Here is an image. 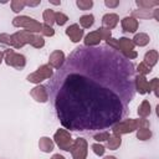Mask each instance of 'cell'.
<instances>
[{
  "label": "cell",
  "instance_id": "obj_1",
  "mask_svg": "<svg viewBox=\"0 0 159 159\" xmlns=\"http://www.w3.org/2000/svg\"><path fill=\"white\" fill-rule=\"evenodd\" d=\"M135 67L107 45L76 47L48 80V97L65 129L91 132L113 127L135 96Z\"/></svg>",
  "mask_w": 159,
  "mask_h": 159
},
{
  "label": "cell",
  "instance_id": "obj_2",
  "mask_svg": "<svg viewBox=\"0 0 159 159\" xmlns=\"http://www.w3.org/2000/svg\"><path fill=\"white\" fill-rule=\"evenodd\" d=\"M106 45L117 52H119L123 57L127 60H134L138 57V52L134 50L135 46L132 42V39L128 37H119V39H113L111 37L108 41H106Z\"/></svg>",
  "mask_w": 159,
  "mask_h": 159
},
{
  "label": "cell",
  "instance_id": "obj_3",
  "mask_svg": "<svg viewBox=\"0 0 159 159\" xmlns=\"http://www.w3.org/2000/svg\"><path fill=\"white\" fill-rule=\"evenodd\" d=\"M139 127H149L150 128V122L147 118H125L116 123L112 128L113 134L118 135H124L135 132Z\"/></svg>",
  "mask_w": 159,
  "mask_h": 159
},
{
  "label": "cell",
  "instance_id": "obj_4",
  "mask_svg": "<svg viewBox=\"0 0 159 159\" xmlns=\"http://www.w3.org/2000/svg\"><path fill=\"white\" fill-rule=\"evenodd\" d=\"M11 24L14 27H21L31 34H41L42 31V24L37 21L34 17H30L27 15H17L11 20Z\"/></svg>",
  "mask_w": 159,
  "mask_h": 159
},
{
  "label": "cell",
  "instance_id": "obj_5",
  "mask_svg": "<svg viewBox=\"0 0 159 159\" xmlns=\"http://www.w3.org/2000/svg\"><path fill=\"white\" fill-rule=\"evenodd\" d=\"M4 62L15 70H24L26 66V57L12 48H7L4 51Z\"/></svg>",
  "mask_w": 159,
  "mask_h": 159
},
{
  "label": "cell",
  "instance_id": "obj_6",
  "mask_svg": "<svg viewBox=\"0 0 159 159\" xmlns=\"http://www.w3.org/2000/svg\"><path fill=\"white\" fill-rule=\"evenodd\" d=\"M36 34H31L26 30H19L14 34H11V46L10 48H21L25 45H31L34 41Z\"/></svg>",
  "mask_w": 159,
  "mask_h": 159
},
{
  "label": "cell",
  "instance_id": "obj_7",
  "mask_svg": "<svg viewBox=\"0 0 159 159\" xmlns=\"http://www.w3.org/2000/svg\"><path fill=\"white\" fill-rule=\"evenodd\" d=\"M53 76V70L46 63V65H41L40 67H37V70L30 75L26 76L27 82L30 83H35V84H40L42 81L50 80Z\"/></svg>",
  "mask_w": 159,
  "mask_h": 159
},
{
  "label": "cell",
  "instance_id": "obj_8",
  "mask_svg": "<svg viewBox=\"0 0 159 159\" xmlns=\"http://www.w3.org/2000/svg\"><path fill=\"white\" fill-rule=\"evenodd\" d=\"M53 142L63 152H70V148L73 143L71 133L65 128H58L53 134Z\"/></svg>",
  "mask_w": 159,
  "mask_h": 159
},
{
  "label": "cell",
  "instance_id": "obj_9",
  "mask_svg": "<svg viewBox=\"0 0 159 159\" xmlns=\"http://www.w3.org/2000/svg\"><path fill=\"white\" fill-rule=\"evenodd\" d=\"M70 153L72 155V159H87V154H88L87 140L82 137L76 138L70 148Z\"/></svg>",
  "mask_w": 159,
  "mask_h": 159
},
{
  "label": "cell",
  "instance_id": "obj_10",
  "mask_svg": "<svg viewBox=\"0 0 159 159\" xmlns=\"http://www.w3.org/2000/svg\"><path fill=\"white\" fill-rule=\"evenodd\" d=\"M65 34L71 40V42H73V43L80 42L84 37V30L78 24H72V25L67 26L65 30Z\"/></svg>",
  "mask_w": 159,
  "mask_h": 159
},
{
  "label": "cell",
  "instance_id": "obj_11",
  "mask_svg": "<svg viewBox=\"0 0 159 159\" xmlns=\"http://www.w3.org/2000/svg\"><path fill=\"white\" fill-rule=\"evenodd\" d=\"M66 61V55L62 50H53L48 56V66L52 70H58Z\"/></svg>",
  "mask_w": 159,
  "mask_h": 159
},
{
  "label": "cell",
  "instance_id": "obj_12",
  "mask_svg": "<svg viewBox=\"0 0 159 159\" xmlns=\"http://www.w3.org/2000/svg\"><path fill=\"white\" fill-rule=\"evenodd\" d=\"M30 96L39 103H46L50 99L48 91H47L46 86H43V84H36L34 88H31L30 89Z\"/></svg>",
  "mask_w": 159,
  "mask_h": 159
},
{
  "label": "cell",
  "instance_id": "obj_13",
  "mask_svg": "<svg viewBox=\"0 0 159 159\" xmlns=\"http://www.w3.org/2000/svg\"><path fill=\"white\" fill-rule=\"evenodd\" d=\"M134 89L139 94L150 93L149 82H148V80H147L145 76H140V75H137L135 73V76H134Z\"/></svg>",
  "mask_w": 159,
  "mask_h": 159
},
{
  "label": "cell",
  "instance_id": "obj_14",
  "mask_svg": "<svg viewBox=\"0 0 159 159\" xmlns=\"http://www.w3.org/2000/svg\"><path fill=\"white\" fill-rule=\"evenodd\" d=\"M120 26H122V30L124 32H128V34H135L138 27H139V22L137 19L132 17V16H124L122 20H120Z\"/></svg>",
  "mask_w": 159,
  "mask_h": 159
},
{
  "label": "cell",
  "instance_id": "obj_15",
  "mask_svg": "<svg viewBox=\"0 0 159 159\" xmlns=\"http://www.w3.org/2000/svg\"><path fill=\"white\" fill-rule=\"evenodd\" d=\"M119 22V16L116 12H107L102 16V27L112 30Z\"/></svg>",
  "mask_w": 159,
  "mask_h": 159
},
{
  "label": "cell",
  "instance_id": "obj_16",
  "mask_svg": "<svg viewBox=\"0 0 159 159\" xmlns=\"http://www.w3.org/2000/svg\"><path fill=\"white\" fill-rule=\"evenodd\" d=\"M101 41H102V39H101L98 31L94 30V31L88 32L83 37V46L84 47H97V46H99Z\"/></svg>",
  "mask_w": 159,
  "mask_h": 159
},
{
  "label": "cell",
  "instance_id": "obj_17",
  "mask_svg": "<svg viewBox=\"0 0 159 159\" xmlns=\"http://www.w3.org/2000/svg\"><path fill=\"white\" fill-rule=\"evenodd\" d=\"M39 149L42 153H51L55 149V142L50 137H41L39 139Z\"/></svg>",
  "mask_w": 159,
  "mask_h": 159
},
{
  "label": "cell",
  "instance_id": "obj_18",
  "mask_svg": "<svg viewBox=\"0 0 159 159\" xmlns=\"http://www.w3.org/2000/svg\"><path fill=\"white\" fill-rule=\"evenodd\" d=\"M158 60H159V53H158V51H157V50H149V51L145 52L144 58H143V62H144L148 67L153 68V67L158 63Z\"/></svg>",
  "mask_w": 159,
  "mask_h": 159
},
{
  "label": "cell",
  "instance_id": "obj_19",
  "mask_svg": "<svg viewBox=\"0 0 159 159\" xmlns=\"http://www.w3.org/2000/svg\"><path fill=\"white\" fill-rule=\"evenodd\" d=\"M132 42H133L134 46L144 47V46H147V45L150 42V37H149V35L145 34V32H138V34H135V35L133 36Z\"/></svg>",
  "mask_w": 159,
  "mask_h": 159
},
{
  "label": "cell",
  "instance_id": "obj_20",
  "mask_svg": "<svg viewBox=\"0 0 159 159\" xmlns=\"http://www.w3.org/2000/svg\"><path fill=\"white\" fill-rule=\"evenodd\" d=\"M137 113L139 116V118H148L152 113V104L148 99H143L142 103L138 106Z\"/></svg>",
  "mask_w": 159,
  "mask_h": 159
},
{
  "label": "cell",
  "instance_id": "obj_21",
  "mask_svg": "<svg viewBox=\"0 0 159 159\" xmlns=\"http://www.w3.org/2000/svg\"><path fill=\"white\" fill-rule=\"evenodd\" d=\"M120 145H122V135H118V134H111V137H109V139L107 140V144H106V147H107V149H109V150H117V149H119L120 148Z\"/></svg>",
  "mask_w": 159,
  "mask_h": 159
},
{
  "label": "cell",
  "instance_id": "obj_22",
  "mask_svg": "<svg viewBox=\"0 0 159 159\" xmlns=\"http://www.w3.org/2000/svg\"><path fill=\"white\" fill-rule=\"evenodd\" d=\"M135 137H137V139H139L142 142H145V140H149L153 137V132L149 127H139L135 130Z\"/></svg>",
  "mask_w": 159,
  "mask_h": 159
},
{
  "label": "cell",
  "instance_id": "obj_23",
  "mask_svg": "<svg viewBox=\"0 0 159 159\" xmlns=\"http://www.w3.org/2000/svg\"><path fill=\"white\" fill-rule=\"evenodd\" d=\"M135 5L142 10H152L159 6V1L157 0H135Z\"/></svg>",
  "mask_w": 159,
  "mask_h": 159
},
{
  "label": "cell",
  "instance_id": "obj_24",
  "mask_svg": "<svg viewBox=\"0 0 159 159\" xmlns=\"http://www.w3.org/2000/svg\"><path fill=\"white\" fill-rule=\"evenodd\" d=\"M94 24V15L93 14H86L80 17V26L82 29H91Z\"/></svg>",
  "mask_w": 159,
  "mask_h": 159
},
{
  "label": "cell",
  "instance_id": "obj_25",
  "mask_svg": "<svg viewBox=\"0 0 159 159\" xmlns=\"http://www.w3.org/2000/svg\"><path fill=\"white\" fill-rule=\"evenodd\" d=\"M42 20L45 25L52 26L55 24V11L52 9H45L42 12Z\"/></svg>",
  "mask_w": 159,
  "mask_h": 159
},
{
  "label": "cell",
  "instance_id": "obj_26",
  "mask_svg": "<svg viewBox=\"0 0 159 159\" xmlns=\"http://www.w3.org/2000/svg\"><path fill=\"white\" fill-rule=\"evenodd\" d=\"M152 11L153 10H142V9H138V10H133L130 16L134 17V19H149V17H153L152 15Z\"/></svg>",
  "mask_w": 159,
  "mask_h": 159
},
{
  "label": "cell",
  "instance_id": "obj_27",
  "mask_svg": "<svg viewBox=\"0 0 159 159\" xmlns=\"http://www.w3.org/2000/svg\"><path fill=\"white\" fill-rule=\"evenodd\" d=\"M10 7H11L12 12L20 14V11H22L26 7L25 0H12V1H10Z\"/></svg>",
  "mask_w": 159,
  "mask_h": 159
},
{
  "label": "cell",
  "instance_id": "obj_28",
  "mask_svg": "<svg viewBox=\"0 0 159 159\" xmlns=\"http://www.w3.org/2000/svg\"><path fill=\"white\" fill-rule=\"evenodd\" d=\"M93 5H94L93 0H76V6L82 11L91 10L93 7Z\"/></svg>",
  "mask_w": 159,
  "mask_h": 159
},
{
  "label": "cell",
  "instance_id": "obj_29",
  "mask_svg": "<svg viewBox=\"0 0 159 159\" xmlns=\"http://www.w3.org/2000/svg\"><path fill=\"white\" fill-rule=\"evenodd\" d=\"M68 21V16L62 12V11H56L55 12V24H57L58 26H63L65 24H67Z\"/></svg>",
  "mask_w": 159,
  "mask_h": 159
},
{
  "label": "cell",
  "instance_id": "obj_30",
  "mask_svg": "<svg viewBox=\"0 0 159 159\" xmlns=\"http://www.w3.org/2000/svg\"><path fill=\"white\" fill-rule=\"evenodd\" d=\"M135 72H137V75L147 76V75H149V73L152 72V68L148 67V66L142 61V62H139V63L137 65V67H135Z\"/></svg>",
  "mask_w": 159,
  "mask_h": 159
},
{
  "label": "cell",
  "instance_id": "obj_31",
  "mask_svg": "<svg viewBox=\"0 0 159 159\" xmlns=\"http://www.w3.org/2000/svg\"><path fill=\"white\" fill-rule=\"evenodd\" d=\"M111 137V133L108 130H101L96 134H93V139L97 142V143H102V142H107Z\"/></svg>",
  "mask_w": 159,
  "mask_h": 159
},
{
  "label": "cell",
  "instance_id": "obj_32",
  "mask_svg": "<svg viewBox=\"0 0 159 159\" xmlns=\"http://www.w3.org/2000/svg\"><path fill=\"white\" fill-rule=\"evenodd\" d=\"M91 149H92V152H93L97 157H103L104 153H106V147H104L103 144H101V143H97V142L91 145Z\"/></svg>",
  "mask_w": 159,
  "mask_h": 159
},
{
  "label": "cell",
  "instance_id": "obj_33",
  "mask_svg": "<svg viewBox=\"0 0 159 159\" xmlns=\"http://www.w3.org/2000/svg\"><path fill=\"white\" fill-rule=\"evenodd\" d=\"M149 88H150V92H154V96L159 98V78L158 77H154L149 82Z\"/></svg>",
  "mask_w": 159,
  "mask_h": 159
},
{
  "label": "cell",
  "instance_id": "obj_34",
  "mask_svg": "<svg viewBox=\"0 0 159 159\" xmlns=\"http://www.w3.org/2000/svg\"><path fill=\"white\" fill-rule=\"evenodd\" d=\"M31 46L34 48H42L45 46V40H43V36H41L40 34H36L35 37H34V41L31 43Z\"/></svg>",
  "mask_w": 159,
  "mask_h": 159
},
{
  "label": "cell",
  "instance_id": "obj_35",
  "mask_svg": "<svg viewBox=\"0 0 159 159\" xmlns=\"http://www.w3.org/2000/svg\"><path fill=\"white\" fill-rule=\"evenodd\" d=\"M55 35V29L52 26L45 25L42 24V31H41V36H46V37H52Z\"/></svg>",
  "mask_w": 159,
  "mask_h": 159
},
{
  "label": "cell",
  "instance_id": "obj_36",
  "mask_svg": "<svg viewBox=\"0 0 159 159\" xmlns=\"http://www.w3.org/2000/svg\"><path fill=\"white\" fill-rule=\"evenodd\" d=\"M97 31H98V34H99L101 39H102V40H104V41H108V40L112 37V31H111V30H108V29L99 27V29H97Z\"/></svg>",
  "mask_w": 159,
  "mask_h": 159
},
{
  "label": "cell",
  "instance_id": "obj_37",
  "mask_svg": "<svg viewBox=\"0 0 159 159\" xmlns=\"http://www.w3.org/2000/svg\"><path fill=\"white\" fill-rule=\"evenodd\" d=\"M0 43L6 45V46H11V35L6 34V32L0 34Z\"/></svg>",
  "mask_w": 159,
  "mask_h": 159
},
{
  "label": "cell",
  "instance_id": "obj_38",
  "mask_svg": "<svg viewBox=\"0 0 159 159\" xmlns=\"http://www.w3.org/2000/svg\"><path fill=\"white\" fill-rule=\"evenodd\" d=\"M104 6L108 9H116L119 6V0H104Z\"/></svg>",
  "mask_w": 159,
  "mask_h": 159
},
{
  "label": "cell",
  "instance_id": "obj_39",
  "mask_svg": "<svg viewBox=\"0 0 159 159\" xmlns=\"http://www.w3.org/2000/svg\"><path fill=\"white\" fill-rule=\"evenodd\" d=\"M41 4V0H36V1H27V0H25V5L26 6H29V7H35V6H39Z\"/></svg>",
  "mask_w": 159,
  "mask_h": 159
},
{
  "label": "cell",
  "instance_id": "obj_40",
  "mask_svg": "<svg viewBox=\"0 0 159 159\" xmlns=\"http://www.w3.org/2000/svg\"><path fill=\"white\" fill-rule=\"evenodd\" d=\"M152 15H153V17H154L155 21H159V7H155L152 11Z\"/></svg>",
  "mask_w": 159,
  "mask_h": 159
},
{
  "label": "cell",
  "instance_id": "obj_41",
  "mask_svg": "<svg viewBox=\"0 0 159 159\" xmlns=\"http://www.w3.org/2000/svg\"><path fill=\"white\" fill-rule=\"evenodd\" d=\"M50 159H66L63 155H61V154H53Z\"/></svg>",
  "mask_w": 159,
  "mask_h": 159
},
{
  "label": "cell",
  "instance_id": "obj_42",
  "mask_svg": "<svg viewBox=\"0 0 159 159\" xmlns=\"http://www.w3.org/2000/svg\"><path fill=\"white\" fill-rule=\"evenodd\" d=\"M50 4L56 5V6H60V5H61V1H53V0H50Z\"/></svg>",
  "mask_w": 159,
  "mask_h": 159
},
{
  "label": "cell",
  "instance_id": "obj_43",
  "mask_svg": "<svg viewBox=\"0 0 159 159\" xmlns=\"http://www.w3.org/2000/svg\"><path fill=\"white\" fill-rule=\"evenodd\" d=\"M4 62V51H0V65Z\"/></svg>",
  "mask_w": 159,
  "mask_h": 159
},
{
  "label": "cell",
  "instance_id": "obj_44",
  "mask_svg": "<svg viewBox=\"0 0 159 159\" xmlns=\"http://www.w3.org/2000/svg\"><path fill=\"white\" fill-rule=\"evenodd\" d=\"M103 159H117V157H114V155H106V157H103Z\"/></svg>",
  "mask_w": 159,
  "mask_h": 159
}]
</instances>
